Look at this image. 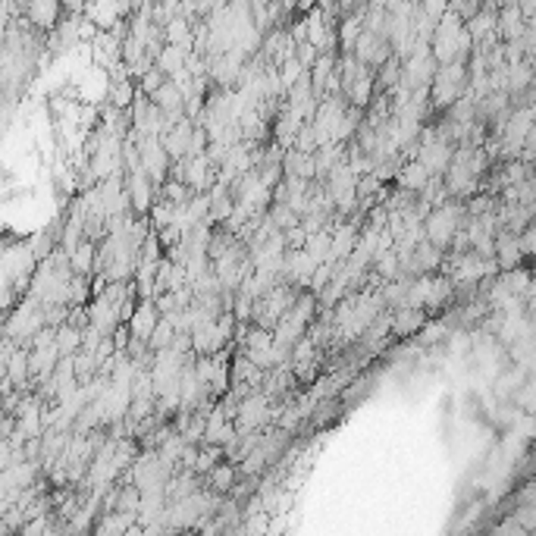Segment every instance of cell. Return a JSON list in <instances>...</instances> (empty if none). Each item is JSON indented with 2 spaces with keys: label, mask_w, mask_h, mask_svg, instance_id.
<instances>
[{
  "label": "cell",
  "mask_w": 536,
  "mask_h": 536,
  "mask_svg": "<svg viewBox=\"0 0 536 536\" xmlns=\"http://www.w3.org/2000/svg\"><path fill=\"white\" fill-rule=\"evenodd\" d=\"M354 60L367 69H380L392 60V44H389L386 35L364 28V32L358 35V41H354Z\"/></svg>",
  "instance_id": "6da1fadb"
},
{
  "label": "cell",
  "mask_w": 536,
  "mask_h": 536,
  "mask_svg": "<svg viewBox=\"0 0 536 536\" xmlns=\"http://www.w3.org/2000/svg\"><path fill=\"white\" fill-rule=\"evenodd\" d=\"M458 223H462V217H458V211H452V207H436L433 214L427 217V242L436 245V248H446L448 242H452V236H455Z\"/></svg>",
  "instance_id": "7a4b0ae2"
},
{
  "label": "cell",
  "mask_w": 536,
  "mask_h": 536,
  "mask_svg": "<svg viewBox=\"0 0 536 536\" xmlns=\"http://www.w3.org/2000/svg\"><path fill=\"white\" fill-rule=\"evenodd\" d=\"M270 395L258 392V395H245V401L238 405V433H248V430L260 427V423L270 417Z\"/></svg>",
  "instance_id": "3957f363"
},
{
  "label": "cell",
  "mask_w": 536,
  "mask_h": 536,
  "mask_svg": "<svg viewBox=\"0 0 536 536\" xmlns=\"http://www.w3.org/2000/svg\"><path fill=\"white\" fill-rule=\"evenodd\" d=\"M191 142H195V126H191V120H179V126H173V129H167L160 136V144L163 151L170 157H191Z\"/></svg>",
  "instance_id": "277c9868"
},
{
  "label": "cell",
  "mask_w": 536,
  "mask_h": 536,
  "mask_svg": "<svg viewBox=\"0 0 536 536\" xmlns=\"http://www.w3.org/2000/svg\"><path fill=\"white\" fill-rule=\"evenodd\" d=\"M464 85V66L462 63H452V66H442L433 79V91H436V101L439 104H448L452 97L462 91Z\"/></svg>",
  "instance_id": "5b68a950"
},
{
  "label": "cell",
  "mask_w": 536,
  "mask_h": 536,
  "mask_svg": "<svg viewBox=\"0 0 536 536\" xmlns=\"http://www.w3.org/2000/svg\"><path fill=\"white\" fill-rule=\"evenodd\" d=\"M185 101H189V95H185V91L179 89L173 79L167 82V85H163L157 95H151V104H154L163 116H183L185 113Z\"/></svg>",
  "instance_id": "8992f818"
},
{
  "label": "cell",
  "mask_w": 536,
  "mask_h": 536,
  "mask_svg": "<svg viewBox=\"0 0 536 536\" xmlns=\"http://www.w3.org/2000/svg\"><path fill=\"white\" fill-rule=\"evenodd\" d=\"M142 167L144 173H151V179L167 176V151L160 138H142Z\"/></svg>",
  "instance_id": "52a82bcc"
},
{
  "label": "cell",
  "mask_w": 536,
  "mask_h": 536,
  "mask_svg": "<svg viewBox=\"0 0 536 536\" xmlns=\"http://www.w3.org/2000/svg\"><path fill=\"white\" fill-rule=\"evenodd\" d=\"M439 264H442V248H436V245L423 242L421 248L415 252V258H411V260L405 264V270H408V273H430V270H436Z\"/></svg>",
  "instance_id": "ba28073f"
},
{
  "label": "cell",
  "mask_w": 536,
  "mask_h": 536,
  "mask_svg": "<svg viewBox=\"0 0 536 536\" xmlns=\"http://www.w3.org/2000/svg\"><path fill=\"white\" fill-rule=\"evenodd\" d=\"M157 307H151V305H142L136 311V317H132V336H136L138 342H151V336H154V330H157Z\"/></svg>",
  "instance_id": "9c48e42d"
},
{
  "label": "cell",
  "mask_w": 536,
  "mask_h": 536,
  "mask_svg": "<svg viewBox=\"0 0 536 536\" xmlns=\"http://www.w3.org/2000/svg\"><path fill=\"white\" fill-rule=\"evenodd\" d=\"M423 320H427V314L417 311V307H401V311L392 317V330L399 336H408V333H415V330L423 323Z\"/></svg>",
  "instance_id": "30bf717a"
},
{
  "label": "cell",
  "mask_w": 536,
  "mask_h": 536,
  "mask_svg": "<svg viewBox=\"0 0 536 536\" xmlns=\"http://www.w3.org/2000/svg\"><path fill=\"white\" fill-rule=\"evenodd\" d=\"M57 13H60V7H57V4H28V7H26V16L32 19V26H41V28L54 26Z\"/></svg>",
  "instance_id": "8fae6325"
},
{
  "label": "cell",
  "mask_w": 536,
  "mask_h": 536,
  "mask_svg": "<svg viewBox=\"0 0 536 536\" xmlns=\"http://www.w3.org/2000/svg\"><path fill=\"white\" fill-rule=\"evenodd\" d=\"M110 101L116 104V107H129L132 104V89H129V79L122 82V75H116L113 85H110Z\"/></svg>",
  "instance_id": "7c38bea8"
},
{
  "label": "cell",
  "mask_w": 536,
  "mask_h": 536,
  "mask_svg": "<svg viewBox=\"0 0 536 536\" xmlns=\"http://www.w3.org/2000/svg\"><path fill=\"white\" fill-rule=\"evenodd\" d=\"M82 336L75 326H60V333H57V348H60L63 354H73L75 348H79Z\"/></svg>",
  "instance_id": "4fadbf2b"
},
{
  "label": "cell",
  "mask_w": 536,
  "mask_h": 536,
  "mask_svg": "<svg viewBox=\"0 0 536 536\" xmlns=\"http://www.w3.org/2000/svg\"><path fill=\"white\" fill-rule=\"evenodd\" d=\"M91 264H95V252H91V245H79L73 252V270L75 273H89Z\"/></svg>",
  "instance_id": "5bb4252c"
},
{
  "label": "cell",
  "mask_w": 536,
  "mask_h": 536,
  "mask_svg": "<svg viewBox=\"0 0 536 536\" xmlns=\"http://www.w3.org/2000/svg\"><path fill=\"white\" fill-rule=\"evenodd\" d=\"M173 330H176V326H170V320H160V323H157V330H154V336H151L148 346H151V348L170 346V342H173Z\"/></svg>",
  "instance_id": "9a60e30c"
},
{
  "label": "cell",
  "mask_w": 536,
  "mask_h": 536,
  "mask_svg": "<svg viewBox=\"0 0 536 536\" xmlns=\"http://www.w3.org/2000/svg\"><path fill=\"white\" fill-rule=\"evenodd\" d=\"M232 214V201L229 195H217L211 198V220H226Z\"/></svg>",
  "instance_id": "2e32d148"
}]
</instances>
